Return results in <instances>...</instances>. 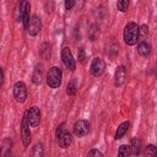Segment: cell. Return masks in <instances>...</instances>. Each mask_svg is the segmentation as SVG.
Masks as SVG:
<instances>
[{"label": "cell", "instance_id": "484cf974", "mask_svg": "<svg viewBox=\"0 0 157 157\" xmlns=\"http://www.w3.org/2000/svg\"><path fill=\"white\" fill-rule=\"evenodd\" d=\"M117 7H118L119 11L125 12V11L128 10V7H129V1H128V0H120V1H118Z\"/></svg>", "mask_w": 157, "mask_h": 157}, {"label": "cell", "instance_id": "4dcf8cb0", "mask_svg": "<svg viewBox=\"0 0 157 157\" xmlns=\"http://www.w3.org/2000/svg\"><path fill=\"white\" fill-rule=\"evenodd\" d=\"M4 77H5V75H4V70H1V85L4 83Z\"/></svg>", "mask_w": 157, "mask_h": 157}, {"label": "cell", "instance_id": "277c9868", "mask_svg": "<svg viewBox=\"0 0 157 157\" xmlns=\"http://www.w3.org/2000/svg\"><path fill=\"white\" fill-rule=\"evenodd\" d=\"M90 126H91L90 121H87L85 119H80V120L75 121V124H74V134H75V136L83 137L85 135L88 134Z\"/></svg>", "mask_w": 157, "mask_h": 157}, {"label": "cell", "instance_id": "4fadbf2b", "mask_svg": "<svg viewBox=\"0 0 157 157\" xmlns=\"http://www.w3.org/2000/svg\"><path fill=\"white\" fill-rule=\"evenodd\" d=\"M129 126H130V123H129V121H123V123L118 126V129H117V131H115V135H114V139H115V140L123 139V137L125 136V134L128 132Z\"/></svg>", "mask_w": 157, "mask_h": 157}, {"label": "cell", "instance_id": "ac0fdd59", "mask_svg": "<svg viewBox=\"0 0 157 157\" xmlns=\"http://www.w3.org/2000/svg\"><path fill=\"white\" fill-rule=\"evenodd\" d=\"M13 17L15 20L18 21H23V6H22V1L17 2L16 7H15V12H13Z\"/></svg>", "mask_w": 157, "mask_h": 157}, {"label": "cell", "instance_id": "9a60e30c", "mask_svg": "<svg viewBox=\"0 0 157 157\" xmlns=\"http://www.w3.org/2000/svg\"><path fill=\"white\" fill-rule=\"evenodd\" d=\"M42 80H43V69H42V65H37L32 74V82L34 85H40Z\"/></svg>", "mask_w": 157, "mask_h": 157}, {"label": "cell", "instance_id": "7a4b0ae2", "mask_svg": "<svg viewBox=\"0 0 157 157\" xmlns=\"http://www.w3.org/2000/svg\"><path fill=\"white\" fill-rule=\"evenodd\" d=\"M61 78H63L61 69L58 66H52L47 74V85L50 88H58L61 85Z\"/></svg>", "mask_w": 157, "mask_h": 157}, {"label": "cell", "instance_id": "52a82bcc", "mask_svg": "<svg viewBox=\"0 0 157 157\" xmlns=\"http://www.w3.org/2000/svg\"><path fill=\"white\" fill-rule=\"evenodd\" d=\"M26 115H27V119H28V123L32 128H36L38 126L39 121H40V110L38 107L33 105L31 107L27 112H26Z\"/></svg>", "mask_w": 157, "mask_h": 157}, {"label": "cell", "instance_id": "83f0119b", "mask_svg": "<svg viewBox=\"0 0 157 157\" xmlns=\"http://www.w3.org/2000/svg\"><path fill=\"white\" fill-rule=\"evenodd\" d=\"M77 56H78V61L80 63H83L85 61V59H86V53H85V49L81 47V48H78V50H77Z\"/></svg>", "mask_w": 157, "mask_h": 157}, {"label": "cell", "instance_id": "8992f818", "mask_svg": "<svg viewBox=\"0 0 157 157\" xmlns=\"http://www.w3.org/2000/svg\"><path fill=\"white\" fill-rule=\"evenodd\" d=\"M104 69H105V64L102 58H94L92 60L91 66H90V71H91L92 76H94V77L101 76L104 72Z\"/></svg>", "mask_w": 157, "mask_h": 157}, {"label": "cell", "instance_id": "d4e9b609", "mask_svg": "<svg viewBox=\"0 0 157 157\" xmlns=\"http://www.w3.org/2000/svg\"><path fill=\"white\" fill-rule=\"evenodd\" d=\"M148 37V26L147 25H142L140 26V31H139V39L141 42H145V39Z\"/></svg>", "mask_w": 157, "mask_h": 157}, {"label": "cell", "instance_id": "2e32d148", "mask_svg": "<svg viewBox=\"0 0 157 157\" xmlns=\"http://www.w3.org/2000/svg\"><path fill=\"white\" fill-rule=\"evenodd\" d=\"M12 146V140L10 137L4 139L2 141V147H1V157H10V151Z\"/></svg>", "mask_w": 157, "mask_h": 157}, {"label": "cell", "instance_id": "7c38bea8", "mask_svg": "<svg viewBox=\"0 0 157 157\" xmlns=\"http://www.w3.org/2000/svg\"><path fill=\"white\" fill-rule=\"evenodd\" d=\"M22 6H23V27L26 29H28L29 22H31V4L28 1H22Z\"/></svg>", "mask_w": 157, "mask_h": 157}, {"label": "cell", "instance_id": "d6986e66", "mask_svg": "<svg viewBox=\"0 0 157 157\" xmlns=\"http://www.w3.org/2000/svg\"><path fill=\"white\" fill-rule=\"evenodd\" d=\"M39 55H40L43 59H49V58H50V44H49V43H43V44L40 45Z\"/></svg>", "mask_w": 157, "mask_h": 157}, {"label": "cell", "instance_id": "3957f363", "mask_svg": "<svg viewBox=\"0 0 157 157\" xmlns=\"http://www.w3.org/2000/svg\"><path fill=\"white\" fill-rule=\"evenodd\" d=\"M13 97L16 99V102L18 103H25L27 99V87L25 85V82L22 81H17L13 86Z\"/></svg>", "mask_w": 157, "mask_h": 157}, {"label": "cell", "instance_id": "30bf717a", "mask_svg": "<svg viewBox=\"0 0 157 157\" xmlns=\"http://www.w3.org/2000/svg\"><path fill=\"white\" fill-rule=\"evenodd\" d=\"M56 139H58V144L61 148H67L72 142V136L67 130H64L63 132H60L56 136Z\"/></svg>", "mask_w": 157, "mask_h": 157}, {"label": "cell", "instance_id": "4316f807", "mask_svg": "<svg viewBox=\"0 0 157 157\" xmlns=\"http://www.w3.org/2000/svg\"><path fill=\"white\" fill-rule=\"evenodd\" d=\"M87 157H103V153L97 148H92V150H90Z\"/></svg>", "mask_w": 157, "mask_h": 157}, {"label": "cell", "instance_id": "7402d4cb", "mask_svg": "<svg viewBox=\"0 0 157 157\" xmlns=\"http://www.w3.org/2000/svg\"><path fill=\"white\" fill-rule=\"evenodd\" d=\"M98 34H99V28H98V26L97 25H92L91 26V28L88 29V38H90V40H96L97 39V37H98Z\"/></svg>", "mask_w": 157, "mask_h": 157}, {"label": "cell", "instance_id": "603a6c76", "mask_svg": "<svg viewBox=\"0 0 157 157\" xmlns=\"http://www.w3.org/2000/svg\"><path fill=\"white\" fill-rule=\"evenodd\" d=\"M145 157H157V147L152 144L147 145L145 148Z\"/></svg>", "mask_w": 157, "mask_h": 157}, {"label": "cell", "instance_id": "9c48e42d", "mask_svg": "<svg viewBox=\"0 0 157 157\" xmlns=\"http://www.w3.org/2000/svg\"><path fill=\"white\" fill-rule=\"evenodd\" d=\"M40 29H42V20H40V17L38 15H33L32 18H31L28 29H27L28 34L34 37V36H37L40 32Z\"/></svg>", "mask_w": 157, "mask_h": 157}, {"label": "cell", "instance_id": "8fae6325", "mask_svg": "<svg viewBox=\"0 0 157 157\" xmlns=\"http://www.w3.org/2000/svg\"><path fill=\"white\" fill-rule=\"evenodd\" d=\"M125 78H126V69L123 65H120L117 67L115 74H114V85L117 87H120L121 85H124Z\"/></svg>", "mask_w": 157, "mask_h": 157}, {"label": "cell", "instance_id": "ba28073f", "mask_svg": "<svg viewBox=\"0 0 157 157\" xmlns=\"http://www.w3.org/2000/svg\"><path fill=\"white\" fill-rule=\"evenodd\" d=\"M29 123L27 119V115L25 113L23 119H22V124H21V137H22V142L23 146H28L31 142V130H29Z\"/></svg>", "mask_w": 157, "mask_h": 157}, {"label": "cell", "instance_id": "e0dca14e", "mask_svg": "<svg viewBox=\"0 0 157 157\" xmlns=\"http://www.w3.org/2000/svg\"><path fill=\"white\" fill-rule=\"evenodd\" d=\"M137 52L141 56H148L151 54V45L147 42H140L137 45Z\"/></svg>", "mask_w": 157, "mask_h": 157}, {"label": "cell", "instance_id": "cb8c5ba5", "mask_svg": "<svg viewBox=\"0 0 157 157\" xmlns=\"http://www.w3.org/2000/svg\"><path fill=\"white\" fill-rule=\"evenodd\" d=\"M31 157H43V146L42 144H36L34 147L32 148Z\"/></svg>", "mask_w": 157, "mask_h": 157}, {"label": "cell", "instance_id": "f546056e", "mask_svg": "<svg viewBox=\"0 0 157 157\" xmlns=\"http://www.w3.org/2000/svg\"><path fill=\"white\" fill-rule=\"evenodd\" d=\"M64 130H66V129H65V124L63 123V124H60V125L58 126V129H56V131H55V135L58 136V135H59L60 132H63Z\"/></svg>", "mask_w": 157, "mask_h": 157}, {"label": "cell", "instance_id": "6da1fadb", "mask_svg": "<svg viewBox=\"0 0 157 157\" xmlns=\"http://www.w3.org/2000/svg\"><path fill=\"white\" fill-rule=\"evenodd\" d=\"M140 27L135 22H128L124 28V42L128 45H135L139 40Z\"/></svg>", "mask_w": 157, "mask_h": 157}, {"label": "cell", "instance_id": "5b68a950", "mask_svg": "<svg viewBox=\"0 0 157 157\" xmlns=\"http://www.w3.org/2000/svg\"><path fill=\"white\" fill-rule=\"evenodd\" d=\"M61 60H63L64 65H65L69 70L74 71V70L76 69V61H75V59H74V56H72V53H71V50H70L69 47L63 48V50H61Z\"/></svg>", "mask_w": 157, "mask_h": 157}, {"label": "cell", "instance_id": "ffe728a7", "mask_svg": "<svg viewBox=\"0 0 157 157\" xmlns=\"http://www.w3.org/2000/svg\"><path fill=\"white\" fill-rule=\"evenodd\" d=\"M77 92V80L76 78H72L69 83H67V87H66V93L69 96H75Z\"/></svg>", "mask_w": 157, "mask_h": 157}, {"label": "cell", "instance_id": "44dd1931", "mask_svg": "<svg viewBox=\"0 0 157 157\" xmlns=\"http://www.w3.org/2000/svg\"><path fill=\"white\" fill-rule=\"evenodd\" d=\"M131 155V146L121 145L118 148V157H130Z\"/></svg>", "mask_w": 157, "mask_h": 157}, {"label": "cell", "instance_id": "5bb4252c", "mask_svg": "<svg viewBox=\"0 0 157 157\" xmlns=\"http://www.w3.org/2000/svg\"><path fill=\"white\" fill-rule=\"evenodd\" d=\"M141 148H142L141 140H140L137 136H134V137L131 139V153H132L135 157H139L140 153H141Z\"/></svg>", "mask_w": 157, "mask_h": 157}, {"label": "cell", "instance_id": "f1b7e54d", "mask_svg": "<svg viewBox=\"0 0 157 157\" xmlns=\"http://www.w3.org/2000/svg\"><path fill=\"white\" fill-rule=\"evenodd\" d=\"M75 6V1L74 0H66L65 1V9L66 10H71Z\"/></svg>", "mask_w": 157, "mask_h": 157}]
</instances>
